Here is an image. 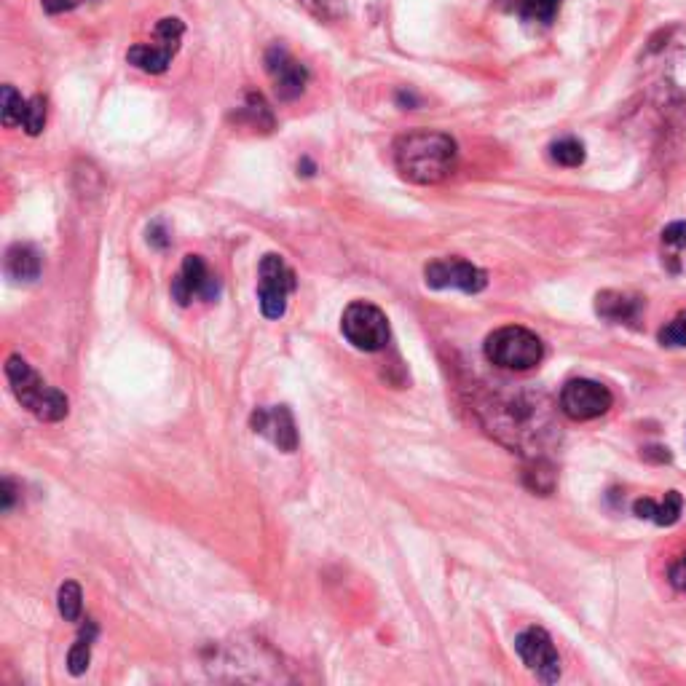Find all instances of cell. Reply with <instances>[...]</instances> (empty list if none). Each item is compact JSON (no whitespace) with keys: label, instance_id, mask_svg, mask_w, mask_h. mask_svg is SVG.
I'll return each mask as SVG.
<instances>
[{"label":"cell","instance_id":"6da1fadb","mask_svg":"<svg viewBox=\"0 0 686 686\" xmlns=\"http://www.w3.org/2000/svg\"><path fill=\"white\" fill-rule=\"evenodd\" d=\"M459 148L451 134L419 129L402 134L394 145V164L405 180L416 185H437L456 172Z\"/></svg>","mask_w":686,"mask_h":686},{"label":"cell","instance_id":"7a4b0ae2","mask_svg":"<svg viewBox=\"0 0 686 686\" xmlns=\"http://www.w3.org/2000/svg\"><path fill=\"white\" fill-rule=\"evenodd\" d=\"M644 62L665 100H686V27L673 25L654 35L644 51Z\"/></svg>","mask_w":686,"mask_h":686},{"label":"cell","instance_id":"3957f363","mask_svg":"<svg viewBox=\"0 0 686 686\" xmlns=\"http://www.w3.org/2000/svg\"><path fill=\"white\" fill-rule=\"evenodd\" d=\"M6 378H9L14 397L33 413L35 419L54 424V421H62L67 416L70 402H67L65 392L46 384L19 354H11L6 360Z\"/></svg>","mask_w":686,"mask_h":686},{"label":"cell","instance_id":"277c9868","mask_svg":"<svg viewBox=\"0 0 686 686\" xmlns=\"http://www.w3.org/2000/svg\"><path fill=\"white\" fill-rule=\"evenodd\" d=\"M544 357L542 338L526 327H499L496 333L488 335L486 360L502 370H531Z\"/></svg>","mask_w":686,"mask_h":686},{"label":"cell","instance_id":"5b68a950","mask_svg":"<svg viewBox=\"0 0 686 686\" xmlns=\"http://www.w3.org/2000/svg\"><path fill=\"white\" fill-rule=\"evenodd\" d=\"M341 330L346 341L360 352H381L389 343V319L384 311L368 301H354L346 306Z\"/></svg>","mask_w":686,"mask_h":686},{"label":"cell","instance_id":"8992f818","mask_svg":"<svg viewBox=\"0 0 686 686\" xmlns=\"http://www.w3.org/2000/svg\"><path fill=\"white\" fill-rule=\"evenodd\" d=\"M295 271L287 266L282 255H266L260 260V311L266 319H282L287 311V298L295 290Z\"/></svg>","mask_w":686,"mask_h":686},{"label":"cell","instance_id":"52a82bcc","mask_svg":"<svg viewBox=\"0 0 686 686\" xmlns=\"http://www.w3.org/2000/svg\"><path fill=\"white\" fill-rule=\"evenodd\" d=\"M515 652L531 673L544 684H555L561 678V657L550 633L542 628H526L515 638Z\"/></svg>","mask_w":686,"mask_h":686},{"label":"cell","instance_id":"ba28073f","mask_svg":"<svg viewBox=\"0 0 686 686\" xmlns=\"http://www.w3.org/2000/svg\"><path fill=\"white\" fill-rule=\"evenodd\" d=\"M424 277L432 290H461V293H480L486 290L488 274L475 263L464 258H437L424 268Z\"/></svg>","mask_w":686,"mask_h":686},{"label":"cell","instance_id":"9c48e42d","mask_svg":"<svg viewBox=\"0 0 686 686\" xmlns=\"http://www.w3.org/2000/svg\"><path fill=\"white\" fill-rule=\"evenodd\" d=\"M611 392L598 381L574 378L561 389V410L571 421H593L611 408Z\"/></svg>","mask_w":686,"mask_h":686},{"label":"cell","instance_id":"30bf717a","mask_svg":"<svg viewBox=\"0 0 686 686\" xmlns=\"http://www.w3.org/2000/svg\"><path fill=\"white\" fill-rule=\"evenodd\" d=\"M220 295V279L212 274L201 255H185L180 274L172 279V298L180 306L193 301H215Z\"/></svg>","mask_w":686,"mask_h":686},{"label":"cell","instance_id":"8fae6325","mask_svg":"<svg viewBox=\"0 0 686 686\" xmlns=\"http://www.w3.org/2000/svg\"><path fill=\"white\" fill-rule=\"evenodd\" d=\"M266 70L271 81H274L277 97L282 102L301 97L306 84H309V70L298 59L290 57L287 49H282V46H271L266 51Z\"/></svg>","mask_w":686,"mask_h":686},{"label":"cell","instance_id":"7c38bea8","mask_svg":"<svg viewBox=\"0 0 686 686\" xmlns=\"http://www.w3.org/2000/svg\"><path fill=\"white\" fill-rule=\"evenodd\" d=\"M250 427L255 435H263L266 440H271L279 451L293 453L298 448V429H295V419L287 405L255 408L250 416Z\"/></svg>","mask_w":686,"mask_h":686},{"label":"cell","instance_id":"4fadbf2b","mask_svg":"<svg viewBox=\"0 0 686 686\" xmlns=\"http://www.w3.org/2000/svg\"><path fill=\"white\" fill-rule=\"evenodd\" d=\"M595 311L611 325H638L644 314V301L638 295L620 293V290H603L595 298Z\"/></svg>","mask_w":686,"mask_h":686},{"label":"cell","instance_id":"5bb4252c","mask_svg":"<svg viewBox=\"0 0 686 686\" xmlns=\"http://www.w3.org/2000/svg\"><path fill=\"white\" fill-rule=\"evenodd\" d=\"M6 274L14 282H35L41 277V252L33 244H14L6 252Z\"/></svg>","mask_w":686,"mask_h":686},{"label":"cell","instance_id":"9a60e30c","mask_svg":"<svg viewBox=\"0 0 686 686\" xmlns=\"http://www.w3.org/2000/svg\"><path fill=\"white\" fill-rule=\"evenodd\" d=\"M681 510H684V499L678 491H668L662 502H654V499H638L633 504V512L638 518H646L657 523V526H673L678 518H681Z\"/></svg>","mask_w":686,"mask_h":686},{"label":"cell","instance_id":"2e32d148","mask_svg":"<svg viewBox=\"0 0 686 686\" xmlns=\"http://www.w3.org/2000/svg\"><path fill=\"white\" fill-rule=\"evenodd\" d=\"M175 51L172 46H164V43H140V46H132L129 49V54H126V59L132 62L134 67H140L143 73H153V76H159V73H164L169 67V62H172V57H175Z\"/></svg>","mask_w":686,"mask_h":686},{"label":"cell","instance_id":"e0dca14e","mask_svg":"<svg viewBox=\"0 0 686 686\" xmlns=\"http://www.w3.org/2000/svg\"><path fill=\"white\" fill-rule=\"evenodd\" d=\"M94 638H97V622L86 620V625L81 628V636H78V641L73 644L70 654H67V670H70L73 676H84L86 668H89Z\"/></svg>","mask_w":686,"mask_h":686},{"label":"cell","instance_id":"ac0fdd59","mask_svg":"<svg viewBox=\"0 0 686 686\" xmlns=\"http://www.w3.org/2000/svg\"><path fill=\"white\" fill-rule=\"evenodd\" d=\"M59 614L65 617V622H78L84 614V593L78 582H65L57 593Z\"/></svg>","mask_w":686,"mask_h":686},{"label":"cell","instance_id":"d6986e66","mask_svg":"<svg viewBox=\"0 0 686 686\" xmlns=\"http://www.w3.org/2000/svg\"><path fill=\"white\" fill-rule=\"evenodd\" d=\"M25 108L27 102L22 100V94L14 89V86H3V92H0V118H3V124L6 126H17L22 124V118H25Z\"/></svg>","mask_w":686,"mask_h":686},{"label":"cell","instance_id":"ffe728a7","mask_svg":"<svg viewBox=\"0 0 686 686\" xmlns=\"http://www.w3.org/2000/svg\"><path fill=\"white\" fill-rule=\"evenodd\" d=\"M550 156H553L555 164L561 167H579L585 161V145L574 140V137H563L558 143H553L550 148Z\"/></svg>","mask_w":686,"mask_h":686},{"label":"cell","instance_id":"44dd1931","mask_svg":"<svg viewBox=\"0 0 686 686\" xmlns=\"http://www.w3.org/2000/svg\"><path fill=\"white\" fill-rule=\"evenodd\" d=\"M242 116L250 121V126H258V129H263V132H271V126H274V116H271V110H268L266 100H263V97H260V94H255V92L247 94V102H244Z\"/></svg>","mask_w":686,"mask_h":686},{"label":"cell","instance_id":"7402d4cb","mask_svg":"<svg viewBox=\"0 0 686 686\" xmlns=\"http://www.w3.org/2000/svg\"><path fill=\"white\" fill-rule=\"evenodd\" d=\"M686 250V223H670L665 231H662V255L665 260H676L681 252Z\"/></svg>","mask_w":686,"mask_h":686},{"label":"cell","instance_id":"603a6c76","mask_svg":"<svg viewBox=\"0 0 686 686\" xmlns=\"http://www.w3.org/2000/svg\"><path fill=\"white\" fill-rule=\"evenodd\" d=\"M22 126H25V132L30 134V137L43 132V126H46V100H43V97L35 94L33 100H27Z\"/></svg>","mask_w":686,"mask_h":686},{"label":"cell","instance_id":"cb8c5ba5","mask_svg":"<svg viewBox=\"0 0 686 686\" xmlns=\"http://www.w3.org/2000/svg\"><path fill=\"white\" fill-rule=\"evenodd\" d=\"M558 6L561 0H523V17L531 19V22H553L555 14H558Z\"/></svg>","mask_w":686,"mask_h":686},{"label":"cell","instance_id":"d4e9b609","mask_svg":"<svg viewBox=\"0 0 686 686\" xmlns=\"http://www.w3.org/2000/svg\"><path fill=\"white\" fill-rule=\"evenodd\" d=\"M660 343L668 349H681L686 346V311H681L678 317H673L668 325L660 330Z\"/></svg>","mask_w":686,"mask_h":686},{"label":"cell","instance_id":"484cf974","mask_svg":"<svg viewBox=\"0 0 686 686\" xmlns=\"http://www.w3.org/2000/svg\"><path fill=\"white\" fill-rule=\"evenodd\" d=\"M185 27L180 19L175 17H167L161 19L159 25H156V41L164 43V46H172V49H177L180 46V38H183Z\"/></svg>","mask_w":686,"mask_h":686},{"label":"cell","instance_id":"4316f807","mask_svg":"<svg viewBox=\"0 0 686 686\" xmlns=\"http://www.w3.org/2000/svg\"><path fill=\"white\" fill-rule=\"evenodd\" d=\"M148 244H151V247H156V250H167L169 247V234H167V228H164V223H161V220H156V223L148 228Z\"/></svg>","mask_w":686,"mask_h":686},{"label":"cell","instance_id":"83f0119b","mask_svg":"<svg viewBox=\"0 0 686 686\" xmlns=\"http://www.w3.org/2000/svg\"><path fill=\"white\" fill-rule=\"evenodd\" d=\"M14 502H17V486H14V480H3L0 483V510L9 512L11 507H14Z\"/></svg>","mask_w":686,"mask_h":686},{"label":"cell","instance_id":"f1b7e54d","mask_svg":"<svg viewBox=\"0 0 686 686\" xmlns=\"http://www.w3.org/2000/svg\"><path fill=\"white\" fill-rule=\"evenodd\" d=\"M670 582H673L678 590H686V555L670 569Z\"/></svg>","mask_w":686,"mask_h":686},{"label":"cell","instance_id":"f546056e","mask_svg":"<svg viewBox=\"0 0 686 686\" xmlns=\"http://www.w3.org/2000/svg\"><path fill=\"white\" fill-rule=\"evenodd\" d=\"M43 9L49 14H57V11L73 9V0H43Z\"/></svg>","mask_w":686,"mask_h":686},{"label":"cell","instance_id":"4dcf8cb0","mask_svg":"<svg viewBox=\"0 0 686 686\" xmlns=\"http://www.w3.org/2000/svg\"><path fill=\"white\" fill-rule=\"evenodd\" d=\"M301 3L306 9L314 11V14H319V17H325L327 14V0H301Z\"/></svg>","mask_w":686,"mask_h":686},{"label":"cell","instance_id":"1f68e13d","mask_svg":"<svg viewBox=\"0 0 686 686\" xmlns=\"http://www.w3.org/2000/svg\"><path fill=\"white\" fill-rule=\"evenodd\" d=\"M298 172H301V175H306V177H311L314 172H317V167H314V161L311 159H301V164H298Z\"/></svg>","mask_w":686,"mask_h":686}]
</instances>
